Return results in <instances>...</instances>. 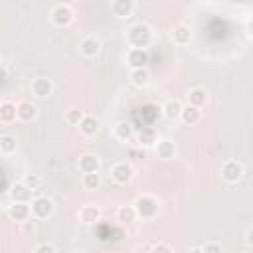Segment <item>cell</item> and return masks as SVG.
I'll return each instance as SVG.
<instances>
[{
  "mask_svg": "<svg viewBox=\"0 0 253 253\" xmlns=\"http://www.w3.org/2000/svg\"><path fill=\"white\" fill-rule=\"evenodd\" d=\"M154 40V32L150 26L138 22V24H132L128 30H126V42L130 47L134 49H146Z\"/></svg>",
  "mask_w": 253,
  "mask_h": 253,
  "instance_id": "1",
  "label": "cell"
},
{
  "mask_svg": "<svg viewBox=\"0 0 253 253\" xmlns=\"http://www.w3.org/2000/svg\"><path fill=\"white\" fill-rule=\"evenodd\" d=\"M132 208H134V211H136V217H140V219H152V217H156V213H158V202H156V198H152V196H148V194L138 196V198L134 200Z\"/></svg>",
  "mask_w": 253,
  "mask_h": 253,
  "instance_id": "2",
  "label": "cell"
},
{
  "mask_svg": "<svg viewBox=\"0 0 253 253\" xmlns=\"http://www.w3.org/2000/svg\"><path fill=\"white\" fill-rule=\"evenodd\" d=\"M30 210H32L34 219H47V217H51V213L55 210V204L47 196H38L30 202Z\"/></svg>",
  "mask_w": 253,
  "mask_h": 253,
  "instance_id": "3",
  "label": "cell"
},
{
  "mask_svg": "<svg viewBox=\"0 0 253 253\" xmlns=\"http://www.w3.org/2000/svg\"><path fill=\"white\" fill-rule=\"evenodd\" d=\"M219 174H221V178H223L227 184H235V182H239V180L243 178L245 168H243V164L237 162V160H225V162L221 164V168H219Z\"/></svg>",
  "mask_w": 253,
  "mask_h": 253,
  "instance_id": "4",
  "label": "cell"
},
{
  "mask_svg": "<svg viewBox=\"0 0 253 253\" xmlns=\"http://www.w3.org/2000/svg\"><path fill=\"white\" fill-rule=\"evenodd\" d=\"M51 22H53V26H57V28H65V26H69L71 22H73V10H71V6L69 4H55L53 8H51Z\"/></svg>",
  "mask_w": 253,
  "mask_h": 253,
  "instance_id": "5",
  "label": "cell"
},
{
  "mask_svg": "<svg viewBox=\"0 0 253 253\" xmlns=\"http://www.w3.org/2000/svg\"><path fill=\"white\" fill-rule=\"evenodd\" d=\"M109 8H111V14H113L115 18L126 20V18L132 16V12H134V8H136V2H134V0H113V2L109 4Z\"/></svg>",
  "mask_w": 253,
  "mask_h": 253,
  "instance_id": "6",
  "label": "cell"
},
{
  "mask_svg": "<svg viewBox=\"0 0 253 253\" xmlns=\"http://www.w3.org/2000/svg\"><path fill=\"white\" fill-rule=\"evenodd\" d=\"M132 166L128 164V162H117V164H113V168H111V178L117 182V184H121V186H125V184H128L130 180H132Z\"/></svg>",
  "mask_w": 253,
  "mask_h": 253,
  "instance_id": "7",
  "label": "cell"
},
{
  "mask_svg": "<svg viewBox=\"0 0 253 253\" xmlns=\"http://www.w3.org/2000/svg\"><path fill=\"white\" fill-rule=\"evenodd\" d=\"M77 217H79L81 223L93 225V223H97L101 219V208L97 204H83L79 208V211H77Z\"/></svg>",
  "mask_w": 253,
  "mask_h": 253,
  "instance_id": "8",
  "label": "cell"
},
{
  "mask_svg": "<svg viewBox=\"0 0 253 253\" xmlns=\"http://www.w3.org/2000/svg\"><path fill=\"white\" fill-rule=\"evenodd\" d=\"M8 217L12 221H18V223H24L26 219L32 217V210H30V204H20V202H12L6 210Z\"/></svg>",
  "mask_w": 253,
  "mask_h": 253,
  "instance_id": "9",
  "label": "cell"
},
{
  "mask_svg": "<svg viewBox=\"0 0 253 253\" xmlns=\"http://www.w3.org/2000/svg\"><path fill=\"white\" fill-rule=\"evenodd\" d=\"M150 55H148V49H134L130 47L126 51V65L130 69H140V67H146Z\"/></svg>",
  "mask_w": 253,
  "mask_h": 253,
  "instance_id": "10",
  "label": "cell"
},
{
  "mask_svg": "<svg viewBox=\"0 0 253 253\" xmlns=\"http://www.w3.org/2000/svg\"><path fill=\"white\" fill-rule=\"evenodd\" d=\"M77 168L81 174H91V172H99L101 168V160L97 154H91V152H85L79 156L77 160Z\"/></svg>",
  "mask_w": 253,
  "mask_h": 253,
  "instance_id": "11",
  "label": "cell"
},
{
  "mask_svg": "<svg viewBox=\"0 0 253 253\" xmlns=\"http://www.w3.org/2000/svg\"><path fill=\"white\" fill-rule=\"evenodd\" d=\"M16 117H18V121H22V123H30V121H34V119L38 117V107H36L32 101L24 99V101L16 103Z\"/></svg>",
  "mask_w": 253,
  "mask_h": 253,
  "instance_id": "12",
  "label": "cell"
},
{
  "mask_svg": "<svg viewBox=\"0 0 253 253\" xmlns=\"http://www.w3.org/2000/svg\"><path fill=\"white\" fill-rule=\"evenodd\" d=\"M32 190L24 184V182H16L10 186V200L12 202H20V204H30L34 198H32Z\"/></svg>",
  "mask_w": 253,
  "mask_h": 253,
  "instance_id": "13",
  "label": "cell"
},
{
  "mask_svg": "<svg viewBox=\"0 0 253 253\" xmlns=\"http://www.w3.org/2000/svg\"><path fill=\"white\" fill-rule=\"evenodd\" d=\"M32 93L38 97V99H47L51 93H53V83L51 79L47 77H36L32 81Z\"/></svg>",
  "mask_w": 253,
  "mask_h": 253,
  "instance_id": "14",
  "label": "cell"
},
{
  "mask_svg": "<svg viewBox=\"0 0 253 253\" xmlns=\"http://www.w3.org/2000/svg\"><path fill=\"white\" fill-rule=\"evenodd\" d=\"M99 51H101V42L95 36H85L79 42V53L83 57H95Z\"/></svg>",
  "mask_w": 253,
  "mask_h": 253,
  "instance_id": "15",
  "label": "cell"
},
{
  "mask_svg": "<svg viewBox=\"0 0 253 253\" xmlns=\"http://www.w3.org/2000/svg\"><path fill=\"white\" fill-rule=\"evenodd\" d=\"M170 40L176 45H188L192 42V30H190V26H186V24L174 26L172 32H170Z\"/></svg>",
  "mask_w": 253,
  "mask_h": 253,
  "instance_id": "16",
  "label": "cell"
},
{
  "mask_svg": "<svg viewBox=\"0 0 253 253\" xmlns=\"http://www.w3.org/2000/svg\"><path fill=\"white\" fill-rule=\"evenodd\" d=\"M154 152H156V158L160 160H172L176 156V144L168 138H162L154 144Z\"/></svg>",
  "mask_w": 253,
  "mask_h": 253,
  "instance_id": "17",
  "label": "cell"
},
{
  "mask_svg": "<svg viewBox=\"0 0 253 253\" xmlns=\"http://www.w3.org/2000/svg\"><path fill=\"white\" fill-rule=\"evenodd\" d=\"M77 126H79V132H81L83 136H95V134L99 132L101 123H99L97 117H93V115H85Z\"/></svg>",
  "mask_w": 253,
  "mask_h": 253,
  "instance_id": "18",
  "label": "cell"
},
{
  "mask_svg": "<svg viewBox=\"0 0 253 253\" xmlns=\"http://www.w3.org/2000/svg\"><path fill=\"white\" fill-rule=\"evenodd\" d=\"M200 119H202V111L200 109H196V107H192V105H182V111H180V121L184 123V125H198L200 123Z\"/></svg>",
  "mask_w": 253,
  "mask_h": 253,
  "instance_id": "19",
  "label": "cell"
},
{
  "mask_svg": "<svg viewBox=\"0 0 253 253\" xmlns=\"http://www.w3.org/2000/svg\"><path fill=\"white\" fill-rule=\"evenodd\" d=\"M206 103H208V93H206V89L194 87V89L188 91V105H192V107H196V109H202Z\"/></svg>",
  "mask_w": 253,
  "mask_h": 253,
  "instance_id": "20",
  "label": "cell"
},
{
  "mask_svg": "<svg viewBox=\"0 0 253 253\" xmlns=\"http://www.w3.org/2000/svg\"><path fill=\"white\" fill-rule=\"evenodd\" d=\"M113 136L121 142H126L130 136H132V125L128 121H119L115 126H113Z\"/></svg>",
  "mask_w": 253,
  "mask_h": 253,
  "instance_id": "21",
  "label": "cell"
},
{
  "mask_svg": "<svg viewBox=\"0 0 253 253\" xmlns=\"http://www.w3.org/2000/svg\"><path fill=\"white\" fill-rule=\"evenodd\" d=\"M158 140H160V138H158V134H156V130H154L152 126L140 128V132H138V144H140V146L150 148V146H154Z\"/></svg>",
  "mask_w": 253,
  "mask_h": 253,
  "instance_id": "22",
  "label": "cell"
},
{
  "mask_svg": "<svg viewBox=\"0 0 253 253\" xmlns=\"http://www.w3.org/2000/svg\"><path fill=\"white\" fill-rule=\"evenodd\" d=\"M18 117H16V103L12 101H2L0 103V123L4 125H10L14 123Z\"/></svg>",
  "mask_w": 253,
  "mask_h": 253,
  "instance_id": "23",
  "label": "cell"
},
{
  "mask_svg": "<svg viewBox=\"0 0 253 253\" xmlns=\"http://www.w3.org/2000/svg\"><path fill=\"white\" fill-rule=\"evenodd\" d=\"M130 83L134 87H146L150 83V71H148V67L130 69Z\"/></svg>",
  "mask_w": 253,
  "mask_h": 253,
  "instance_id": "24",
  "label": "cell"
},
{
  "mask_svg": "<svg viewBox=\"0 0 253 253\" xmlns=\"http://www.w3.org/2000/svg\"><path fill=\"white\" fill-rule=\"evenodd\" d=\"M180 111H182V103L178 99H168L162 107V113L168 121H178L180 119Z\"/></svg>",
  "mask_w": 253,
  "mask_h": 253,
  "instance_id": "25",
  "label": "cell"
},
{
  "mask_svg": "<svg viewBox=\"0 0 253 253\" xmlns=\"http://www.w3.org/2000/svg\"><path fill=\"white\" fill-rule=\"evenodd\" d=\"M101 174L99 172H91V174H83L81 176V186H83V190H87V192H95V190H99L101 188Z\"/></svg>",
  "mask_w": 253,
  "mask_h": 253,
  "instance_id": "26",
  "label": "cell"
},
{
  "mask_svg": "<svg viewBox=\"0 0 253 253\" xmlns=\"http://www.w3.org/2000/svg\"><path fill=\"white\" fill-rule=\"evenodd\" d=\"M18 150V140L14 134H0V152L10 156Z\"/></svg>",
  "mask_w": 253,
  "mask_h": 253,
  "instance_id": "27",
  "label": "cell"
},
{
  "mask_svg": "<svg viewBox=\"0 0 253 253\" xmlns=\"http://www.w3.org/2000/svg\"><path fill=\"white\" fill-rule=\"evenodd\" d=\"M117 219H119L123 225H130V223L136 221L138 217H136V211H134L132 206H121V208L117 210Z\"/></svg>",
  "mask_w": 253,
  "mask_h": 253,
  "instance_id": "28",
  "label": "cell"
},
{
  "mask_svg": "<svg viewBox=\"0 0 253 253\" xmlns=\"http://www.w3.org/2000/svg\"><path fill=\"white\" fill-rule=\"evenodd\" d=\"M83 117H85V113L79 111V109H67V111H65V121H67L69 125H75V126H77Z\"/></svg>",
  "mask_w": 253,
  "mask_h": 253,
  "instance_id": "29",
  "label": "cell"
},
{
  "mask_svg": "<svg viewBox=\"0 0 253 253\" xmlns=\"http://www.w3.org/2000/svg\"><path fill=\"white\" fill-rule=\"evenodd\" d=\"M22 182H24V184H26V186H28V188L34 192V190H38V188H40V184H42V178H40L38 174H26Z\"/></svg>",
  "mask_w": 253,
  "mask_h": 253,
  "instance_id": "30",
  "label": "cell"
},
{
  "mask_svg": "<svg viewBox=\"0 0 253 253\" xmlns=\"http://www.w3.org/2000/svg\"><path fill=\"white\" fill-rule=\"evenodd\" d=\"M202 251H204V253H223V247H221V243H217V241H208V243L202 247Z\"/></svg>",
  "mask_w": 253,
  "mask_h": 253,
  "instance_id": "31",
  "label": "cell"
},
{
  "mask_svg": "<svg viewBox=\"0 0 253 253\" xmlns=\"http://www.w3.org/2000/svg\"><path fill=\"white\" fill-rule=\"evenodd\" d=\"M34 253H57V251H55V247H53L51 243H40V245L34 249Z\"/></svg>",
  "mask_w": 253,
  "mask_h": 253,
  "instance_id": "32",
  "label": "cell"
},
{
  "mask_svg": "<svg viewBox=\"0 0 253 253\" xmlns=\"http://www.w3.org/2000/svg\"><path fill=\"white\" fill-rule=\"evenodd\" d=\"M152 253H174V249L168 243H156L152 247Z\"/></svg>",
  "mask_w": 253,
  "mask_h": 253,
  "instance_id": "33",
  "label": "cell"
},
{
  "mask_svg": "<svg viewBox=\"0 0 253 253\" xmlns=\"http://www.w3.org/2000/svg\"><path fill=\"white\" fill-rule=\"evenodd\" d=\"M22 231L24 233H34L36 231V223H34V219L30 217V219H26L24 223H22Z\"/></svg>",
  "mask_w": 253,
  "mask_h": 253,
  "instance_id": "34",
  "label": "cell"
},
{
  "mask_svg": "<svg viewBox=\"0 0 253 253\" xmlns=\"http://www.w3.org/2000/svg\"><path fill=\"white\" fill-rule=\"evenodd\" d=\"M245 245L247 247L253 245V227H247V231H245Z\"/></svg>",
  "mask_w": 253,
  "mask_h": 253,
  "instance_id": "35",
  "label": "cell"
},
{
  "mask_svg": "<svg viewBox=\"0 0 253 253\" xmlns=\"http://www.w3.org/2000/svg\"><path fill=\"white\" fill-rule=\"evenodd\" d=\"M6 79H8V69L4 65H0V83L6 81Z\"/></svg>",
  "mask_w": 253,
  "mask_h": 253,
  "instance_id": "36",
  "label": "cell"
},
{
  "mask_svg": "<svg viewBox=\"0 0 253 253\" xmlns=\"http://www.w3.org/2000/svg\"><path fill=\"white\" fill-rule=\"evenodd\" d=\"M188 253H204V251H202V247H192Z\"/></svg>",
  "mask_w": 253,
  "mask_h": 253,
  "instance_id": "37",
  "label": "cell"
},
{
  "mask_svg": "<svg viewBox=\"0 0 253 253\" xmlns=\"http://www.w3.org/2000/svg\"><path fill=\"white\" fill-rule=\"evenodd\" d=\"M71 253H79V251H71Z\"/></svg>",
  "mask_w": 253,
  "mask_h": 253,
  "instance_id": "38",
  "label": "cell"
}]
</instances>
